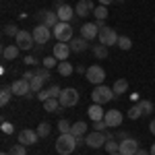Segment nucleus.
<instances>
[{
	"label": "nucleus",
	"instance_id": "obj_24",
	"mask_svg": "<svg viewBox=\"0 0 155 155\" xmlns=\"http://www.w3.org/2000/svg\"><path fill=\"white\" fill-rule=\"evenodd\" d=\"M71 134H72V137H77V139H79V137H83V134H87V124L81 122V120H79V122H74V124L71 126Z\"/></svg>",
	"mask_w": 155,
	"mask_h": 155
},
{
	"label": "nucleus",
	"instance_id": "obj_32",
	"mask_svg": "<svg viewBox=\"0 0 155 155\" xmlns=\"http://www.w3.org/2000/svg\"><path fill=\"white\" fill-rule=\"evenodd\" d=\"M104 149H106L107 153H120V143H116L114 139H110V141L106 143V147H104Z\"/></svg>",
	"mask_w": 155,
	"mask_h": 155
},
{
	"label": "nucleus",
	"instance_id": "obj_33",
	"mask_svg": "<svg viewBox=\"0 0 155 155\" xmlns=\"http://www.w3.org/2000/svg\"><path fill=\"white\" fill-rule=\"evenodd\" d=\"M118 48H120V50H130V48H132V41H130V37H126V35H120V37H118Z\"/></svg>",
	"mask_w": 155,
	"mask_h": 155
},
{
	"label": "nucleus",
	"instance_id": "obj_39",
	"mask_svg": "<svg viewBox=\"0 0 155 155\" xmlns=\"http://www.w3.org/2000/svg\"><path fill=\"white\" fill-rule=\"evenodd\" d=\"M141 106H143V112H145V116H149V114L153 112V104H151L149 99H141Z\"/></svg>",
	"mask_w": 155,
	"mask_h": 155
},
{
	"label": "nucleus",
	"instance_id": "obj_22",
	"mask_svg": "<svg viewBox=\"0 0 155 155\" xmlns=\"http://www.w3.org/2000/svg\"><path fill=\"white\" fill-rule=\"evenodd\" d=\"M112 89H114L116 97H118V95H124V93L128 91V81H126V79H116V81H114V85H112Z\"/></svg>",
	"mask_w": 155,
	"mask_h": 155
},
{
	"label": "nucleus",
	"instance_id": "obj_45",
	"mask_svg": "<svg viewBox=\"0 0 155 155\" xmlns=\"http://www.w3.org/2000/svg\"><path fill=\"white\" fill-rule=\"evenodd\" d=\"M33 74H35L33 71H27V72L23 74V79H27V81H31V79H33Z\"/></svg>",
	"mask_w": 155,
	"mask_h": 155
},
{
	"label": "nucleus",
	"instance_id": "obj_8",
	"mask_svg": "<svg viewBox=\"0 0 155 155\" xmlns=\"http://www.w3.org/2000/svg\"><path fill=\"white\" fill-rule=\"evenodd\" d=\"M15 44H17L21 50H31V48H33V44H35L33 33H29V31L21 29V31H19V35L15 37Z\"/></svg>",
	"mask_w": 155,
	"mask_h": 155
},
{
	"label": "nucleus",
	"instance_id": "obj_6",
	"mask_svg": "<svg viewBox=\"0 0 155 155\" xmlns=\"http://www.w3.org/2000/svg\"><path fill=\"white\" fill-rule=\"evenodd\" d=\"M118 33H116V29H112V27H104V29H99V44H104V46H118Z\"/></svg>",
	"mask_w": 155,
	"mask_h": 155
},
{
	"label": "nucleus",
	"instance_id": "obj_47",
	"mask_svg": "<svg viewBox=\"0 0 155 155\" xmlns=\"http://www.w3.org/2000/svg\"><path fill=\"white\" fill-rule=\"evenodd\" d=\"M118 139H120V141H124V139H128V134H126L124 130H120L118 132Z\"/></svg>",
	"mask_w": 155,
	"mask_h": 155
},
{
	"label": "nucleus",
	"instance_id": "obj_43",
	"mask_svg": "<svg viewBox=\"0 0 155 155\" xmlns=\"http://www.w3.org/2000/svg\"><path fill=\"white\" fill-rule=\"evenodd\" d=\"M23 62H25V64H27V66H33V64H35V58L27 54V56H25V60H23Z\"/></svg>",
	"mask_w": 155,
	"mask_h": 155
},
{
	"label": "nucleus",
	"instance_id": "obj_20",
	"mask_svg": "<svg viewBox=\"0 0 155 155\" xmlns=\"http://www.w3.org/2000/svg\"><path fill=\"white\" fill-rule=\"evenodd\" d=\"M87 114H89V118L93 120V122H97V120H104L106 110H101V106H99V104H93V106H89Z\"/></svg>",
	"mask_w": 155,
	"mask_h": 155
},
{
	"label": "nucleus",
	"instance_id": "obj_46",
	"mask_svg": "<svg viewBox=\"0 0 155 155\" xmlns=\"http://www.w3.org/2000/svg\"><path fill=\"white\" fill-rule=\"evenodd\" d=\"M74 71L79 72V74H87V68H85V66H81V64H79V66H77Z\"/></svg>",
	"mask_w": 155,
	"mask_h": 155
},
{
	"label": "nucleus",
	"instance_id": "obj_38",
	"mask_svg": "<svg viewBox=\"0 0 155 155\" xmlns=\"http://www.w3.org/2000/svg\"><path fill=\"white\" fill-rule=\"evenodd\" d=\"M19 31H21V29H19L17 25H6V27H4V35H12V37H17V35H19Z\"/></svg>",
	"mask_w": 155,
	"mask_h": 155
},
{
	"label": "nucleus",
	"instance_id": "obj_21",
	"mask_svg": "<svg viewBox=\"0 0 155 155\" xmlns=\"http://www.w3.org/2000/svg\"><path fill=\"white\" fill-rule=\"evenodd\" d=\"M19 52H21V48L15 44V46H4L2 48V58L4 60H15L17 56H19Z\"/></svg>",
	"mask_w": 155,
	"mask_h": 155
},
{
	"label": "nucleus",
	"instance_id": "obj_25",
	"mask_svg": "<svg viewBox=\"0 0 155 155\" xmlns=\"http://www.w3.org/2000/svg\"><path fill=\"white\" fill-rule=\"evenodd\" d=\"M58 72H60V77H71L72 72H74V68H72V64L71 62H66V60H62V62H58Z\"/></svg>",
	"mask_w": 155,
	"mask_h": 155
},
{
	"label": "nucleus",
	"instance_id": "obj_27",
	"mask_svg": "<svg viewBox=\"0 0 155 155\" xmlns=\"http://www.w3.org/2000/svg\"><path fill=\"white\" fill-rule=\"evenodd\" d=\"M11 95H15V93H12V87H11V85H4V87H2V91H0V104H2V106H6V104H8V99H11Z\"/></svg>",
	"mask_w": 155,
	"mask_h": 155
},
{
	"label": "nucleus",
	"instance_id": "obj_34",
	"mask_svg": "<svg viewBox=\"0 0 155 155\" xmlns=\"http://www.w3.org/2000/svg\"><path fill=\"white\" fill-rule=\"evenodd\" d=\"M11 155H27V149H25V145H12L11 147V151H8Z\"/></svg>",
	"mask_w": 155,
	"mask_h": 155
},
{
	"label": "nucleus",
	"instance_id": "obj_44",
	"mask_svg": "<svg viewBox=\"0 0 155 155\" xmlns=\"http://www.w3.org/2000/svg\"><path fill=\"white\" fill-rule=\"evenodd\" d=\"M37 99H39V101H41V104H44V101H46V99H48V93H46V91H44V89H41V91H39V93H37Z\"/></svg>",
	"mask_w": 155,
	"mask_h": 155
},
{
	"label": "nucleus",
	"instance_id": "obj_42",
	"mask_svg": "<svg viewBox=\"0 0 155 155\" xmlns=\"http://www.w3.org/2000/svg\"><path fill=\"white\" fill-rule=\"evenodd\" d=\"M93 128H95V130H101V132H104V130L107 128V124L104 122V120H97V122H93Z\"/></svg>",
	"mask_w": 155,
	"mask_h": 155
},
{
	"label": "nucleus",
	"instance_id": "obj_19",
	"mask_svg": "<svg viewBox=\"0 0 155 155\" xmlns=\"http://www.w3.org/2000/svg\"><path fill=\"white\" fill-rule=\"evenodd\" d=\"M68 46H71L72 52H85V50L89 48V41H87L85 37H72Z\"/></svg>",
	"mask_w": 155,
	"mask_h": 155
},
{
	"label": "nucleus",
	"instance_id": "obj_1",
	"mask_svg": "<svg viewBox=\"0 0 155 155\" xmlns=\"http://www.w3.org/2000/svg\"><path fill=\"white\" fill-rule=\"evenodd\" d=\"M114 97H116L114 89L107 87V85H95V89L91 91V99H93V104H99V106H104V104H107V101H112Z\"/></svg>",
	"mask_w": 155,
	"mask_h": 155
},
{
	"label": "nucleus",
	"instance_id": "obj_7",
	"mask_svg": "<svg viewBox=\"0 0 155 155\" xmlns=\"http://www.w3.org/2000/svg\"><path fill=\"white\" fill-rule=\"evenodd\" d=\"M85 79H87L89 83H93V85H104L106 71H104L99 64H93V66H89V68H87V74H85Z\"/></svg>",
	"mask_w": 155,
	"mask_h": 155
},
{
	"label": "nucleus",
	"instance_id": "obj_15",
	"mask_svg": "<svg viewBox=\"0 0 155 155\" xmlns=\"http://www.w3.org/2000/svg\"><path fill=\"white\" fill-rule=\"evenodd\" d=\"M79 31H81V37H85L87 41H89V39H95V37L99 35V27H97V23H85Z\"/></svg>",
	"mask_w": 155,
	"mask_h": 155
},
{
	"label": "nucleus",
	"instance_id": "obj_36",
	"mask_svg": "<svg viewBox=\"0 0 155 155\" xmlns=\"http://www.w3.org/2000/svg\"><path fill=\"white\" fill-rule=\"evenodd\" d=\"M71 122H68V120H58V130H60V134H64V132H71Z\"/></svg>",
	"mask_w": 155,
	"mask_h": 155
},
{
	"label": "nucleus",
	"instance_id": "obj_12",
	"mask_svg": "<svg viewBox=\"0 0 155 155\" xmlns=\"http://www.w3.org/2000/svg\"><path fill=\"white\" fill-rule=\"evenodd\" d=\"M141 147H139V141L137 139H124V141H120V153L122 155H137Z\"/></svg>",
	"mask_w": 155,
	"mask_h": 155
},
{
	"label": "nucleus",
	"instance_id": "obj_10",
	"mask_svg": "<svg viewBox=\"0 0 155 155\" xmlns=\"http://www.w3.org/2000/svg\"><path fill=\"white\" fill-rule=\"evenodd\" d=\"M11 87H12V93H15V95H19V97H27V95H31V93H33V91H31V85H29L27 79H17Z\"/></svg>",
	"mask_w": 155,
	"mask_h": 155
},
{
	"label": "nucleus",
	"instance_id": "obj_30",
	"mask_svg": "<svg viewBox=\"0 0 155 155\" xmlns=\"http://www.w3.org/2000/svg\"><path fill=\"white\" fill-rule=\"evenodd\" d=\"M93 15H95V21H106V17H107V8L104 6V4H99V6H95Z\"/></svg>",
	"mask_w": 155,
	"mask_h": 155
},
{
	"label": "nucleus",
	"instance_id": "obj_18",
	"mask_svg": "<svg viewBox=\"0 0 155 155\" xmlns=\"http://www.w3.org/2000/svg\"><path fill=\"white\" fill-rule=\"evenodd\" d=\"M56 12H58V19H60V21H64V23H71V19L77 15V12H74V8H72V6H68V4L58 6V8H56Z\"/></svg>",
	"mask_w": 155,
	"mask_h": 155
},
{
	"label": "nucleus",
	"instance_id": "obj_55",
	"mask_svg": "<svg viewBox=\"0 0 155 155\" xmlns=\"http://www.w3.org/2000/svg\"><path fill=\"white\" fill-rule=\"evenodd\" d=\"M2 155H11V153H2Z\"/></svg>",
	"mask_w": 155,
	"mask_h": 155
},
{
	"label": "nucleus",
	"instance_id": "obj_9",
	"mask_svg": "<svg viewBox=\"0 0 155 155\" xmlns=\"http://www.w3.org/2000/svg\"><path fill=\"white\" fill-rule=\"evenodd\" d=\"M31 33H33V39H35V44H39V46L48 44V39L54 35V33L50 31V27H46V25H41V23L37 25V27L33 29V31H31Z\"/></svg>",
	"mask_w": 155,
	"mask_h": 155
},
{
	"label": "nucleus",
	"instance_id": "obj_53",
	"mask_svg": "<svg viewBox=\"0 0 155 155\" xmlns=\"http://www.w3.org/2000/svg\"><path fill=\"white\" fill-rule=\"evenodd\" d=\"M107 155H122V153H107Z\"/></svg>",
	"mask_w": 155,
	"mask_h": 155
},
{
	"label": "nucleus",
	"instance_id": "obj_26",
	"mask_svg": "<svg viewBox=\"0 0 155 155\" xmlns=\"http://www.w3.org/2000/svg\"><path fill=\"white\" fill-rule=\"evenodd\" d=\"M143 114H145V112H143V106H141V101H137V104H134V106L128 110V118H130V120H139L141 116H143Z\"/></svg>",
	"mask_w": 155,
	"mask_h": 155
},
{
	"label": "nucleus",
	"instance_id": "obj_37",
	"mask_svg": "<svg viewBox=\"0 0 155 155\" xmlns=\"http://www.w3.org/2000/svg\"><path fill=\"white\" fill-rule=\"evenodd\" d=\"M46 93H48V99H50V97H60L62 89H60L58 85H52V87H48V89H46Z\"/></svg>",
	"mask_w": 155,
	"mask_h": 155
},
{
	"label": "nucleus",
	"instance_id": "obj_52",
	"mask_svg": "<svg viewBox=\"0 0 155 155\" xmlns=\"http://www.w3.org/2000/svg\"><path fill=\"white\" fill-rule=\"evenodd\" d=\"M149 153H151V155H155V143L151 145V149H149Z\"/></svg>",
	"mask_w": 155,
	"mask_h": 155
},
{
	"label": "nucleus",
	"instance_id": "obj_31",
	"mask_svg": "<svg viewBox=\"0 0 155 155\" xmlns=\"http://www.w3.org/2000/svg\"><path fill=\"white\" fill-rule=\"evenodd\" d=\"M58 62H60V60L56 58V56H46V58L41 60V64H44L46 68H50V71H52V68H56V66H58Z\"/></svg>",
	"mask_w": 155,
	"mask_h": 155
},
{
	"label": "nucleus",
	"instance_id": "obj_4",
	"mask_svg": "<svg viewBox=\"0 0 155 155\" xmlns=\"http://www.w3.org/2000/svg\"><path fill=\"white\" fill-rule=\"evenodd\" d=\"M52 33H54V37L58 39V41H64V44H71L72 39V27L71 23H64V21H60L54 29H52Z\"/></svg>",
	"mask_w": 155,
	"mask_h": 155
},
{
	"label": "nucleus",
	"instance_id": "obj_16",
	"mask_svg": "<svg viewBox=\"0 0 155 155\" xmlns=\"http://www.w3.org/2000/svg\"><path fill=\"white\" fill-rule=\"evenodd\" d=\"M71 46L68 44H64V41H58L56 46H54V52H52V56H56V58L62 62V60H66L68 56H71Z\"/></svg>",
	"mask_w": 155,
	"mask_h": 155
},
{
	"label": "nucleus",
	"instance_id": "obj_41",
	"mask_svg": "<svg viewBox=\"0 0 155 155\" xmlns=\"http://www.w3.org/2000/svg\"><path fill=\"white\" fill-rule=\"evenodd\" d=\"M2 132H4V134H12V132H15V126H12L11 122L4 120V122H2Z\"/></svg>",
	"mask_w": 155,
	"mask_h": 155
},
{
	"label": "nucleus",
	"instance_id": "obj_40",
	"mask_svg": "<svg viewBox=\"0 0 155 155\" xmlns=\"http://www.w3.org/2000/svg\"><path fill=\"white\" fill-rule=\"evenodd\" d=\"M37 74V77H41L44 81H48L50 79V68H46V66H41V68H37V71H33Z\"/></svg>",
	"mask_w": 155,
	"mask_h": 155
},
{
	"label": "nucleus",
	"instance_id": "obj_13",
	"mask_svg": "<svg viewBox=\"0 0 155 155\" xmlns=\"http://www.w3.org/2000/svg\"><path fill=\"white\" fill-rule=\"evenodd\" d=\"M39 21H41V25H46V27H50V29H54V27L60 23L58 12L56 11H41L39 12Z\"/></svg>",
	"mask_w": 155,
	"mask_h": 155
},
{
	"label": "nucleus",
	"instance_id": "obj_49",
	"mask_svg": "<svg viewBox=\"0 0 155 155\" xmlns=\"http://www.w3.org/2000/svg\"><path fill=\"white\" fill-rule=\"evenodd\" d=\"M112 2H116V0H99V4H104V6L106 4H112Z\"/></svg>",
	"mask_w": 155,
	"mask_h": 155
},
{
	"label": "nucleus",
	"instance_id": "obj_35",
	"mask_svg": "<svg viewBox=\"0 0 155 155\" xmlns=\"http://www.w3.org/2000/svg\"><path fill=\"white\" fill-rule=\"evenodd\" d=\"M50 130H52V126H50L48 122H41V124L37 126V134H39V137H48Z\"/></svg>",
	"mask_w": 155,
	"mask_h": 155
},
{
	"label": "nucleus",
	"instance_id": "obj_5",
	"mask_svg": "<svg viewBox=\"0 0 155 155\" xmlns=\"http://www.w3.org/2000/svg\"><path fill=\"white\" fill-rule=\"evenodd\" d=\"M58 99H60V106L62 107H72L79 104V91L72 89V87H66V89H62Z\"/></svg>",
	"mask_w": 155,
	"mask_h": 155
},
{
	"label": "nucleus",
	"instance_id": "obj_50",
	"mask_svg": "<svg viewBox=\"0 0 155 155\" xmlns=\"http://www.w3.org/2000/svg\"><path fill=\"white\" fill-rule=\"evenodd\" d=\"M137 155H151V153H149V151H145V149H139V151H137Z\"/></svg>",
	"mask_w": 155,
	"mask_h": 155
},
{
	"label": "nucleus",
	"instance_id": "obj_51",
	"mask_svg": "<svg viewBox=\"0 0 155 155\" xmlns=\"http://www.w3.org/2000/svg\"><path fill=\"white\" fill-rule=\"evenodd\" d=\"M97 23V27H99V29H104V27H106V21H95Z\"/></svg>",
	"mask_w": 155,
	"mask_h": 155
},
{
	"label": "nucleus",
	"instance_id": "obj_29",
	"mask_svg": "<svg viewBox=\"0 0 155 155\" xmlns=\"http://www.w3.org/2000/svg\"><path fill=\"white\" fill-rule=\"evenodd\" d=\"M93 56L95 58H99V60H104V58H107V46H104V44H99V46H93Z\"/></svg>",
	"mask_w": 155,
	"mask_h": 155
},
{
	"label": "nucleus",
	"instance_id": "obj_3",
	"mask_svg": "<svg viewBox=\"0 0 155 155\" xmlns=\"http://www.w3.org/2000/svg\"><path fill=\"white\" fill-rule=\"evenodd\" d=\"M106 143H107V137L101 130H93L85 134V145L91 147V149H101V147H106Z\"/></svg>",
	"mask_w": 155,
	"mask_h": 155
},
{
	"label": "nucleus",
	"instance_id": "obj_11",
	"mask_svg": "<svg viewBox=\"0 0 155 155\" xmlns=\"http://www.w3.org/2000/svg\"><path fill=\"white\" fill-rule=\"evenodd\" d=\"M122 120H124V116L120 110H107L106 116H104V122L107 124V128H118L122 124Z\"/></svg>",
	"mask_w": 155,
	"mask_h": 155
},
{
	"label": "nucleus",
	"instance_id": "obj_28",
	"mask_svg": "<svg viewBox=\"0 0 155 155\" xmlns=\"http://www.w3.org/2000/svg\"><path fill=\"white\" fill-rule=\"evenodd\" d=\"M44 83H46V81H44L41 77L33 74V79L29 81V85H31V91H33V93H39V91H41V87H44Z\"/></svg>",
	"mask_w": 155,
	"mask_h": 155
},
{
	"label": "nucleus",
	"instance_id": "obj_17",
	"mask_svg": "<svg viewBox=\"0 0 155 155\" xmlns=\"http://www.w3.org/2000/svg\"><path fill=\"white\" fill-rule=\"evenodd\" d=\"M95 11V4L91 2V0H79L77 2V6H74V12L79 15V17H87L89 12Z\"/></svg>",
	"mask_w": 155,
	"mask_h": 155
},
{
	"label": "nucleus",
	"instance_id": "obj_23",
	"mask_svg": "<svg viewBox=\"0 0 155 155\" xmlns=\"http://www.w3.org/2000/svg\"><path fill=\"white\" fill-rule=\"evenodd\" d=\"M60 99L58 97H50V99H46V101H44V110H46V112H50V114H54V112H58L60 110Z\"/></svg>",
	"mask_w": 155,
	"mask_h": 155
},
{
	"label": "nucleus",
	"instance_id": "obj_14",
	"mask_svg": "<svg viewBox=\"0 0 155 155\" xmlns=\"http://www.w3.org/2000/svg\"><path fill=\"white\" fill-rule=\"evenodd\" d=\"M37 139H39V134H37V130H31V128H25V130L19 132V143L21 145H35Z\"/></svg>",
	"mask_w": 155,
	"mask_h": 155
},
{
	"label": "nucleus",
	"instance_id": "obj_54",
	"mask_svg": "<svg viewBox=\"0 0 155 155\" xmlns=\"http://www.w3.org/2000/svg\"><path fill=\"white\" fill-rule=\"evenodd\" d=\"M116 2H124V0H116Z\"/></svg>",
	"mask_w": 155,
	"mask_h": 155
},
{
	"label": "nucleus",
	"instance_id": "obj_48",
	"mask_svg": "<svg viewBox=\"0 0 155 155\" xmlns=\"http://www.w3.org/2000/svg\"><path fill=\"white\" fill-rule=\"evenodd\" d=\"M149 130H151V134H155V120H151V124H149Z\"/></svg>",
	"mask_w": 155,
	"mask_h": 155
},
{
	"label": "nucleus",
	"instance_id": "obj_2",
	"mask_svg": "<svg viewBox=\"0 0 155 155\" xmlns=\"http://www.w3.org/2000/svg\"><path fill=\"white\" fill-rule=\"evenodd\" d=\"M77 145H79L77 143V137H72L71 132H64V134H60L58 141H56V151L60 155H71Z\"/></svg>",
	"mask_w": 155,
	"mask_h": 155
}]
</instances>
